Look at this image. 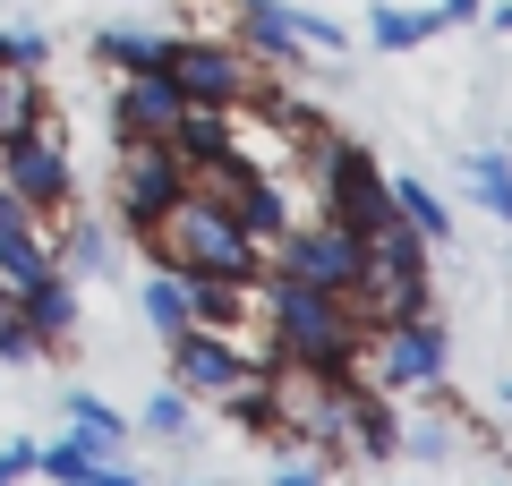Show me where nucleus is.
I'll return each mask as SVG.
<instances>
[{"label":"nucleus","instance_id":"1","mask_svg":"<svg viewBox=\"0 0 512 486\" xmlns=\"http://www.w3.org/2000/svg\"><path fill=\"white\" fill-rule=\"evenodd\" d=\"M256 324H265V342H274V359L291 367H316V376H350V350L367 342L359 324H350L342 290H316L299 282V273H256Z\"/></svg>","mask_w":512,"mask_h":486},{"label":"nucleus","instance_id":"2","mask_svg":"<svg viewBox=\"0 0 512 486\" xmlns=\"http://www.w3.org/2000/svg\"><path fill=\"white\" fill-rule=\"evenodd\" d=\"M137 239H146V256L171 265V273H231V282H256V273H265V248H256L214 197H197V188H180Z\"/></svg>","mask_w":512,"mask_h":486},{"label":"nucleus","instance_id":"3","mask_svg":"<svg viewBox=\"0 0 512 486\" xmlns=\"http://www.w3.org/2000/svg\"><path fill=\"white\" fill-rule=\"evenodd\" d=\"M316 214L342 222L359 248L402 222V214H393V188H384V171H376V154H367V145H342V137L316 154Z\"/></svg>","mask_w":512,"mask_h":486},{"label":"nucleus","instance_id":"4","mask_svg":"<svg viewBox=\"0 0 512 486\" xmlns=\"http://www.w3.org/2000/svg\"><path fill=\"white\" fill-rule=\"evenodd\" d=\"M350 376L376 384V393H436L444 384V324L436 316H402V324H376L359 350H350Z\"/></svg>","mask_w":512,"mask_h":486},{"label":"nucleus","instance_id":"5","mask_svg":"<svg viewBox=\"0 0 512 486\" xmlns=\"http://www.w3.org/2000/svg\"><path fill=\"white\" fill-rule=\"evenodd\" d=\"M163 77L188 94V103H205V111H239V103L265 94V69H256L231 35H180V43H163Z\"/></svg>","mask_w":512,"mask_h":486},{"label":"nucleus","instance_id":"6","mask_svg":"<svg viewBox=\"0 0 512 486\" xmlns=\"http://www.w3.org/2000/svg\"><path fill=\"white\" fill-rule=\"evenodd\" d=\"M180 188H188V171L163 137H120V162H111V231L137 239Z\"/></svg>","mask_w":512,"mask_h":486},{"label":"nucleus","instance_id":"7","mask_svg":"<svg viewBox=\"0 0 512 486\" xmlns=\"http://www.w3.org/2000/svg\"><path fill=\"white\" fill-rule=\"evenodd\" d=\"M0 180L18 188V197L35 205L43 222H60V214L77 205V171H69V145H60V128H52V120L0 145Z\"/></svg>","mask_w":512,"mask_h":486},{"label":"nucleus","instance_id":"8","mask_svg":"<svg viewBox=\"0 0 512 486\" xmlns=\"http://www.w3.org/2000/svg\"><path fill=\"white\" fill-rule=\"evenodd\" d=\"M265 265H274V273H299V282H316V290H342L350 273H359V239H350L342 222H325V214H299L291 231L274 239Z\"/></svg>","mask_w":512,"mask_h":486},{"label":"nucleus","instance_id":"9","mask_svg":"<svg viewBox=\"0 0 512 486\" xmlns=\"http://www.w3.org/2000/svg\"><path fill=\"white\" fill-rule=\"evenodd\" d=\"M163 350H171V384H180L188 401H214V393H231V384L256 367L248 350L231 342V333H214V324H188V333H171Z\"/></svg>","mask_w":512,"mask_h":486},{"label":"nucleus","instance_id":"10","mask_svg":"<svg viewBox=\"0 0 512 486\" xmlns=\"http://www.w3.org/2000/svg\"><path fill=\"white\" fill-rule=\"evenodd\" d=\"M180 111H188V94L171 86L163 69H128L120 86H111V128H120V137H171Z\"/></svg>","mask_w":512,"mask_h":486},{"label":"nucleus","instance_id":"11","mask_svg":"<svg viewBox=\"0 0 512 486\" xmlns=\"http://www.w3.org/2000/svg\"><path fill=\"white\" fill-rule=\"evenodd\" d=\"M222 214H231L265 256H274V239L299 222V205H291V180H274V171H248V180L231 188V205H222Z\"/></svg>","mask_w":512,"mask_h":486},{"label":"nucleus","instance_id":"12","mask_svg":"<svg viewBox=\"0 0 512 486\" xmlns=\"http://www.w3.org/2000/svg\"><path fill=\"white\" fill-rule=\"evenodd\" d=\"M18 316H26V333H35L43 350H60L77 333V282H69V265H52L43 282H26L18 290Z\"/></svg>","mask_w":512,"mask_h":486},{"label":"nucleus","instance_id":"13","mask_svg":"<svg viewBox=\"0 0 512 486\" xmlns=\"http://www.w3.org/2000/svg\"><path fill=\"white\" fill-rule=\"evenodd\" d=\"M137 307H146V324L163 333V342L197 324V307H188V273H171V265H154L146 282H137Z\"/></svg>","mask_w":512,"mask_h":486},{"label":"nucleus","instance_id":"14","mask_svg":"<svg viewBox=\"0 0 512 486\" xmlns=\"http://www.w3.org/2000/svg\"><path fill=\"white\" fill-rule=\"evenodd\" d=\"M43 120H52V94H43V77H35V69H0V145L26 137V128H43Z\"/></svg>","mask_w":512,"mask_h":486},{"label":"nucleus","instance_id":"15","mask_svg":"<svg viewBox=\"0 0 512 486\" xmlns=\"http://www.w3.org/2000/svg\"><path fill=\"white\" fill-rule=\"evenodd\" d=\"M384 188H393V214H402L427 248H436V239H453V205H444L427 180H410V171H402V180H384Z\"/></svg>","mask_w":512,"mask_h":486},{"label":"nucleus","instance_id":"16","mask_svg":"<svg viewBox=\"0 0 512 486\" xmlns=\"http://www.w3.org/2000/svg\"><path fill=\"white\" fill-rule=\"evenodd\" d=\"M60 256H52V239L43 231H0V290H26V282H43Z\"/></svg>","mask_w":512,"mask_h":486},{"label":"nucleus","instance_id":"17","mask_svg":"<svg viewBox=\"0 0 512 486\" xmlns=\"http://www.w3.org/2000/svg\"><path fill=\"white\" fill-rule=\"evenodd\" d=\"M52 256L77 265V273H111L120 265V239H111L103 222H69V231H52Z\"/></svg>","mask_w":512,"mask_h":486},{"label":"nucleus","instance_id":"18","mask_svg":"<svg viewBox=\"0 0 512 486\" xmlns=\"http://www.w3.org/2000/svg\"><path fill=\"white\" fill-rule=\"evenodd\" d=\"M461 180H470V205L487 222H512V162L504 154H470V162H461Z\"/></svg>","mask_w":512,"mask_h":486},{"label":"nucleus","instance_id":"19","mask_svg":"<svg viewBox=\"0 0 512 486\" xmlns=\"http://www.w3.org/2000/svg\"><path fill=\"white\" fill-rule=\"evenodd\" d=\"M367 26H376V52H419V43L427 35H436V9H402V0H376V18H367Z\"/></svg>","mask_w":512,"mask_h":486},{"label":"nucleus","instance_id":"20","mask_svg":"<svg viewBox=\"0 0 512 486\" xmlns=\"http://www.w3.org/2000/svg\"><path fill=\"white\" fill-rule=\"evenodd\" d=\"M163 43L171 35H146V26H103V35H94V52H103V69H163Z\"/></svg>","mask_w":512,"mask_h":486},{"label":"nucleus","instance_id":"21","mask_svg":"<svg viewBox=\"0 0 512 486\" xmlns=\"http://www.w3.org/2000/svg\"><path fill=\"white\" fill-rule=\"evenodd\" d=\"M453 444H461V418L453 410H410L402 418V452H410V461H453Z\"/></svg>","mask_w":512,"mask_h":486},{"label":"nucleus","instance_id":"22","mask_svg":"<svg viewBox=\"0 0 512 486\" xmlns=\"http://www.w3.org/2000/svg\"><path fill=\"white\" fill-rule=\"evenodd\" d=\"M69 427H86L94 452H120V444H128V418L111 410L103 393H69Z\"/></svg>","mask_w":512,"mask_h":486},{"label":"nucleus","instance_id":"23","mask_svg":"<svg viewBox=\"0 0 512 486\" xmlns=\"http://www.w3.org/2000/svg\"><path fill=\"white\" fill-rule=\"evenodd\" d=\"M146 435H163V444H188V435H197V401H188L180 384H171V393H154V401H146Z\"/></svg>","mask_w":512,"mask_h":486},{"label":"nucleus","instance_id":"24","mask_svg":"<svg viewBox=\"0 0 512 486\" xmlns=\"http://www.w3.org/2000/svg\"><path fill=\"white\" fill-rule=\"evenodd\" d=\"M282 26H291V35H299V52H333V60L350 52V26L316 18V9H291V0H282Z\"/></svg>","mask_w":512,"mask_h":486},{"label":"nucleus","instance_id":"25","mask_svg":"<svg viewBox=\"0 0 512 486\" xmlns=\"http://www.w3.org/2000/svg\"><path fill=\"white\" fill-rule=\"evenodd\" d=\"M43 359V342L26 333V316H18V290H0V367H35Z\"/></svg>","mask_w":512,"mask_h":486},{"label":"nucleus","instance_id":"26","mask_svg":"<svg viewBox=\"0 0 512 486\" xmlns=\"http://www.w3.org/2000/svg\"><path fill=\"white\" fill-rule=\"evenodd\" d=\"M94 461H103V452H94L86 435H69V444H43V452H35V469H43L52 486H77V478H86Z\"/></svg>","mask_w":512,"mask_h":486},{"label":"nucleus","instance_id":"27","mask_svg":"<svg viewBox=\"0 0 512 486\" xmlns=\"http://www.w3.org/2000/svg\"><path fill=\"white\" fill-rule=\"evenodd\" d=\"M52 60V43L35 35V26H18V35H0V69H43Z\"/></svg>","mask_w":512,"mask_h":486},{"label":"nucleus","instance_id":"28","mask_svg":"<svg viewBox=\"0 0 512 486\" xmlns=\"http://www.w3.org/2000/svg\"><path fill=\"white\" fill-rule=\"evenodd\" d=\"M77 486H146V478H128V469H103V461H94V469H86Z\"/></svg>","mask_w":512,"mask_h":486},{"label":"nucleus","instance_id":"29","mask_svg":"<svg viewBox=\"0 0 512 486\" xmlns=\"http://www.w3.org/2000/svg\"><path fill=\"white\" fill-rule=\"evenodd\" d=\"M436 18H444V26H470V18H478V0H436Z\"/></svg>","mask_w":512,"mask_h":486},{"label":"nucleus","instance_id":"30","mask_svg":"<svg viewBox=\"0 0 512 486\" xmlns=\"http://www.w3.org/2000/svg\"><path fill=\"white\" fill-rule=\"evenodd\" d=\"M274 486H325V469H291V461H282V469H274Z\"/></svg>","mask_w":512,"mask_h":486},{"label":"nucleus","instance_id":"31","mask_svg":"<svg viewBox=\"0 0 512 486\" xmlns=\"http://www.w3.org/2000/svg\"><path fill=\"white\" fill-rule=\"evenodd\" d=\"M487 26H495V35H512V0H504V9H495V18H487Z\"/></svg>","mask_w":512,"mask_h":486},{"label":"nucleus","instance_id":"32","mask_svg":"<svg viewBox=\"0 0 512 486\" xmlns=\"http://www.w3.org/2000/svg\"><path fill=\"white\" fill-rule=\"evenodd\" d=\"M504 401H512V384H504Z\"/></svg>","mask_w":512,"mask_h":486}]
</instances>
